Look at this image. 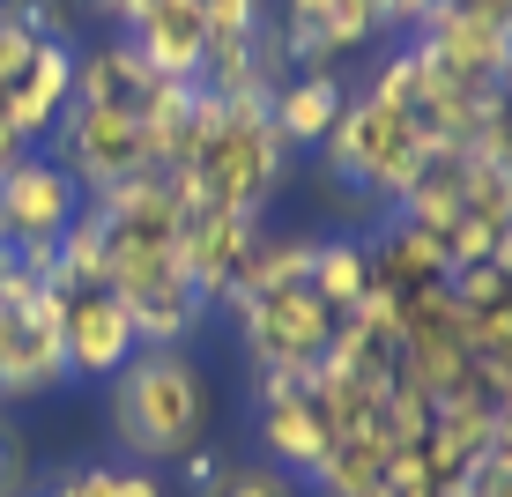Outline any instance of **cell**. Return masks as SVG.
Here are the masks:
<instances>
[{"label":"cell","instance_id":"6da1fadb","mask_svg":"<svg viewBox=\"0 0 512 497\" xmlns=\"http://www.w3.org/2000/svg\"><path fill=\"white\" fill-rule=\"evenodd\" d=\"M208 416H216V394L193 349H134L104 379V423L134 468H171L193 446H208Z\"/></svg>","mask_w":512,"mask_h":497},{"label":"cell","instance_id":"7a4b0ae2","mask_svg":"<svg viewBox=\"0 0 512 497\" xmlns=\"http://www.w3.org/2000/svg\"><path fill=\"white\" fill-rule=\"evenodd\" d=\"M282 171H290V141L275 134L268 97H216L208 90L193 156L179 171H164V179L179 193V208L186 201H216V208H231V216H268V201L282 193Z\"/></svg>","mask_w":512,"mask_h":497},{"label":"cell","instance_id":"3957f363","mask_svg":"<svg viewBox=\"0 0 512 497\" xmlns=\"http://www.w3.org/2000/svg\"><path fill=\"white\" fill-rule=\"evenodd\" d=\"M423 149H431V134H423L409 112H386V104L357 97V90H349L342 119H334L327 141H320V156H327L334 179L357 186V193H372L379 208H394V193L416 179Z\"/></svg>","mask_w":512,"mask_h":497},{"label":"cell","instance_id":"277c9868","mask_svg":"<svg viewBox=\"0 0 512 497\" xmlns=\"http://www.w3.org/2000/svg\"><path fill=\"white\" fill-rule=\"evenodd\" d=\"M67 297L52 282H30L15 275V290L0 297V408L8 401H38L52 386H67Z\"/></svg>","mask_w":512,"mask_h":497},{"label":"cell","instance_id":"5b68a950","mask_svg":"<svg viewBox=\"0 0 512 497\" xmlns=\"http://www.w3.org/2000/svg\"><path fill=\"white\" fill-rule=\"evenodd\" d=\"M238 319V342H245V364H282V371H312L327 357L342 312H327V297L312 282H290V290H268L253 305H231Z\"/></svg>","mask_w":512,"mask_h":497},{"label":"cell","instance_id":"8992f818","mask_svg":"<svg viewBox=\"0 0 512 497\" xmlns=\"http://www.w3.org/2000/svg\"><path fill=\"white\" fill-rule=\"evenodd\" d=\"M52 156L75 171L82 193H112L149 171V141H141L134 112H112V104H67V119L52 127Z\"/></svg>","mask_w":512,"mask_h":497},{"label":"cell","instance_id":"52a82bcc","mask_svg":"<svg viewBox=\"0 0 512 497\" xmlns=\"http://www.w3.org/2000/svg\"><path fill=\"white\" fill-rule=\"evenodd\" d=\"M90 208V193L75 186V171L60 156H38L30 149L23 164L0 179V245H60V230Z\"/></svg>","mask_w":512,"mask_h":497},{"label":"cell","instance_id":"ba28073f","mask_svg":"<svg viewBox=\"0 0 512 497\" xmlns=\"http://www.w3.org/2000/svg\"><path fill=\"white\" fill-rule=\"evenodd\" d=\"M104 290L127 305V319H134V342L141 349H186L193 342V327L208 319V297L186 282V268H179V253L171 260H141V268H119Z\"/></svg>","mask_w":512,"mask_h":497},{"label":"cell","instance_id":"9c48e42d","mask_svg":"<svg viewBox=\"0 0 512 497\" xmlns=\"http://www.w3.org/2000/svg\"><path fill=\"white\" fill-rule=\"evenodd\" d=\"M275 38L290 75H312V67H334L342 52H364L372 38H386L379 0H282Z\"/></svg>","mask_w":512,"mask_h":497},{"label":"cell","instance_id":"30bf717a","mask_svg":"<svg viewBox=\"0 0 512 497\" xmlns=\"http://www.w3.org/2000/svg\"><path fill=\"white\" fill-rule=\"evenodd\" d=\"M253 238H260V216H231V208H216V201H186L179 268H186V282L208 297V305H223V290L238 282L245 253H253Z\"/></svg>","mask_w":512,"mask_h":497},{"label":"cell","instance_id":"8fae6325","mask_svg":"<svg viewBox=\"0 0 512 497\" xmlns=\"http://www.w3.org/2000/svg\"><path fill=\"white\" fill-rule=\"evenodd\" d=\"M119 30L164 82H201V67H208V8L201 0H141Z\"/></svg>","mask_w":512,"mask_h":497},{"label":"cell","instance_id":"7c38bea8","mask_svg":"<svg viewBox=\"0 0 512 497\" xmlns=\"http://www.w3.org/2000/svg\"><path fill=\"white\" fill-rule=\"evenodd\" d=\"M67 104H75V45H52L38 38L23 60V75L8 82V97H0V119L15 127L23 149H38V141L67 119Z\"/></svg>","mask_w":512,"mask_h":497},{"label":"cell","instance_id":"4fadbf2b","mask_svg":"<svg viewBox=\"0 0 512 497\" xmlns=\"http://www.w3.org/2000/svg\"><path fill=\"white\" fill-rule=\"evenodd\" d=\"M60 334H67V371H75V379H112V371L141 349L134 319H127V305H119L112 290H75Z\"/></svg>","mask_w":512,"mask_h":497},{"label":"cell","instance_id":"5bb4252c","mask_svg":"<svg viewBox=\"0 0 512 497\" xmlns=\"http://www.w3.org/2000/svg\"><path fill=\"white\" fill-rule=\"evenodd\" d=\"M253 438H260V453H268V468L297 475V483H312L320 460L334 453V431H327L320 408H312L305 386H297V394H275V401H253Z\"/></svg>","mask_w":512,"mask_h":497},{"label":"cell","instance_id":"9a60e30c","mask_svg":"<svg viewBox=\"0 0 512 497\" xmlns=\"http://www.w3.org/2000/svg\"><path fill=\"white\" fill-rule=\"evenodd\" d=\"M416 52L438 67L446 82H461V90H498V67H505V30L490 23H468V15H446L431 8L416 23Z\"/></svg>","mask_w":512,"mask_h":497},{"label":"cell","instance_id":"2e32d148","mask_svg":"<svg viewBox=\"0 0 512 497\" xmlns=\"http://www.w3.org/2000/svg\"><path fill=\"white\" fill-rule=\"evenodd\" d=\"M164 75L127 45V38H97L90 52H75V104H112V112H149Z\"/></svg>","mask_w":512,"mask_h":497},{"label":"cell","instance_id":"e0dca14e","mask_svg":"<svg viewBox=\"0 0 512 497\" xmlns=\"http://www.w3.org/2000/svg\"><path fill=\"white\" fill-rule=\"evenodd\" d=\"M342 104H349V82L334 75V67H312V75H290L275 90L268 119H275V134L290 141V149H320L327 127L342 119Z\"/></svg>","mask_w":512,"mask_h":497},{"label":"cell","instance_id":"ac0fdd59","mask_svg":"<svg viewBox=\"0 0 512 497\" xmlns=\"http://www.w3.org/2000/svg\"><path fill=\"white\" fill-rule=\"evenodd\" d=\"M364 260H372V282L394 290V297L423 290V282H446V245H438L431 230H416V223H394V216L379 223V238L364 245Z\"/></svg>","mask_w":512,"mask_h":497},{"label":"cell","instance_id":"d6986e66","mask_svg":"<svg viewBox=\"0 0 512 497\" xmlns=\"http://www.w3.org/2000/svg\"><path fill=\"white\" fill-rule=\"evenodd\" d=\"M312 253H320V238H297V230H268V223H260V238H253V253H245L238 282L223 290V312H231V305H253V297H268V290L305 282V275H312Z\"/></svg>","mask_w":512,"mask_h":497},{"label":"cell","instance_id":"ffe728a7","mask_svg":"<svg viewBox=\"0 0 512 497\" xmlns=\"http://www.w3.org/2000/svg\"><path fill=\"white\" fill-rule=\"evenodd\" d=\"M386 475H394V446L379 431H349L334 438V453L320 460L312 490L320 497H386Z\"/></svg>","mask_w":512,"mask_h":497},{"label":"cell","instance_id":"44dd1931","mask_svg":"<svg viewBox=\"0 0 512 497\" xmlns=\"http://www.w3.org/2000/svg\"><path fill=\"white\" fill-rule=\"evenodd\" d=\"M490 431H498V401H490L483 386H461V394L431 401V438H423V446H438L446 460L475 468V460L490 453Z\"/></svg>","mask_w":512,"mask_h":497},{"label":"cell","instance_id":"7402d4cb","mask_svg":"<svg viewBox=\"0 0 512 497\" xmlns=\"http://www.w3.org/2000/svg\"><path fill=\"white\" fill-rule=\"evenodd\" d=\"M38 497H171V490L156 483V468H134V460H75Z\"/></svg>","mask_w":512,"mask_h":497},{"label":"cell","instance_id":"603a6c76","mask_svg":"<svg viewBox=\"0 0 512 497\" xmlns=\"http://www.w3.org/2000/svg\"><path fill=\"white\" fill-rule=\"evenodd\" d=\"M312 290L327 297V312H357L364 290H372V260H364V238H320V253H312Z\"/></svg>","mask_w":512,"mask_h":497},{"label":"cell","instance_id":"cb8c5ba5","mask_svg":"<svg viewBox=\"0 0 512 497\" xmlns=\"http://www.w3.org/2000/svg\"><path fill=\"white\" fill-rule=\"evenodd\" d=\"M461 216L483 223V230H505V223H512V171H505V164H483V156H468Z\"/></svg>","mask_w":512,"mask_h":497},{"label":"cell","instance_id":"d4e9b609","mask_svg":"<svg viewBox=\"0 0 512 497\" xmlns=\"http://www.w3.org/2000/svg\"><path fill=\"white\" fill-rule=\"evenodd\" d=\"M372 431H379L394 453H416L423 438H431V394H416V386L394 379V386H386V401H379V423H372Z\"/></svg>","mask_w":512,"mask_h":497},{"label":"cell","instance_id":"484cf974","mask_svg":"<svg viewBox=\"0 0 512 497\" xmlns=\"http://www.w3.org/2000/svg\"><path fill=\"white\" fill-rule=\"evenodd\" d=\"M461 149L483 156V164H505V171H512V97H505V90H490L483 104H475V127H468Z\"/></svg>","mask_w":512,"mask_h":497},{"label":"cell","instance_id":"4316f807","mask_svg":"<svg viewBox=\"0 0 512 497\" xmlns=\"http://www.w3.org/2000/svg\"><path fill=\"white\" fill-rule=\"evenodd\" d=\"M201 497H297V475L268 468V460H223V475Z\"/></svg>","mask_w":512,"mask_h":497},{"label":"cell","instance_id":"83f0119b","mask_svg":"<svg viewBox=\"0 0 512 497\" xmlns=\"http://www.w3.org/2000/svg\"><path fill=\"white\" fill-rule=\"evenodd\" d=\"M8 23H23L30 38H52V45H75V0H0Z\"/></svg>","mask_w":512,"mask_h":497},{"label":"cell","instance_id":"f1b7e54d","mask_svg":"<svg viewBox=\"0 0 512 497\" xmlns=\"http://www.w3.org/2000/svg\"><path fill=\"white\" fill-rule=\"evenodd\" d=\"M0 497H38V453L15 423H0Z\"/></svg>","mask_w":512,"mask_h":497},{"label":"cell","instance_id":"f546056e","mask_svg":"<svg viewBox=\"0 0 512 497\" xmlns=\"http://www.w3.org/2000/svg\"><path fill=\"white\" fill-rule=\"evenodd\" d=\"M208 8V38H253L268 23V0H201Z\"/></svg>","mask_w":512,"mask_h":497},{"label":"cell","instance_id":"4dcf8cb0","mask_svg":"<svg viewBox=\"0 0 512 497\" xmlns=\"http://www.w3.org/2000/svg\"><path fill=\"white\" fill-rule=\"evenodd\" d=\"M223 460H231V453H216V446H193V453L179 460V468H186V497H201L208 483H216V475H223Z\"/></svg>","mask_w":512,"mask_h":497},{"label":"cell","instance_id":"1f68e13d","mask_svg":"<svg viewBox=\"0 0 512 497\" xmlns=\"http://www.w3.org/2000/svg\"><path fill=\"white\" fill-rule=\"evenodd\" d=\"M446 15H468V23H490V30H505L512 23V0H438Z\"/></svg>","mask_w":512,"mask_h":497},{"label":"cell","instance_id":"d6a6232c","mask_svg":"<svg viewBox=\"0 0 512 497\" xmlns=\"http://www.w3.org/2000/svg\"><path fill=\"white\" fill-rule=\"evenodd\" d=\"M438 0H379V15H386V30H416L423 15H431Z\"/></svg>","mask_w":512,"mask_h":497},{"label":"cell","instance_id":"836d02e7","mask_svg":"<svg viewBox=\"0 0 512 497\" xmlns=\"http://www.w3.org/2000/svg\"><path fill=\"white\" fill-rule=\"evenodd\" d=\"M75 8H90V15H104V23H127V15L141 8V0H75Z\"/></svg>","mask_w":512,"mask_h":497},{"label":"cell","instance_id":"e575fe53","mask_svg":"<svg viewBox=\"0 0 512 497\" xmlns=\"http://www.w3.org/2000/svg\"><path fill=\"white\" fill-rule=\"evenodd\" d=\"M15 275H23V268H15V245H0V297L15 290Z\"/></svg>","mask_w":512,"mask_h":497}]
</instances>
